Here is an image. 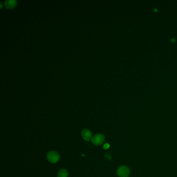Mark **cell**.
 <instances>
[{"instance_id": "3957f363", "label": "cell", "mask_w": 177, "mask_h": 177, "mask_svg": "<svg viewBox=\"0 0 177 177\" xmlns=\"http://www.w3.org/2000/svg\"><path fill=\"white\" fill-rule=\"evenodd\" d=\"M105 136L102 134H97L94 136L91 139L92 142L96 145L102 144L105 141Z\"/></svg>"}, {"instance_id": "ba28073f", "label": "cell", "mask_w": 177, "mask_h": 177, "mask_svg": "<svg viewBox=\"0 0 177 177\" xmlns=\"http://www.w3.org/2000/svg\"><path fill=\"white\" fill-rule=\"evenodd\" d=\"M109 147H110L109 144L108 143H106V144H105V145H103V149H108L109 148Z\"/></svg>"}, {"instance_id": "5b68a950", "label": "cell", "mask_w": 177, "mask_h": 177, "mask_svg": "<svg viewBox=\"0 0 177 177\" xmlns=\"http://www.w3.org/2000/svg\"><path fill=\"white\" fill-rule=\"evenodd\" d=\"M5 5L7 7V9H12L16 6L17 2L16 1H13V0H11V1H5Z\"/></svg>"}, {"instance_id": "6da1fadb", "label": "cell", "mask_w": 177, "mask_h": 177, "mask_svg": "<svg viewBox=\"0 0 177 177\" xmlns=\"http://www.w3.org/2000/svg\"><path fill=\"white\" fill-rule=\"evenodd\" d=\"M117 174L120 177H128L130 174V170L128 167L122 166L117 169Z\"/></svg>"}, {"instance_id": "8992f818", "label": "cell", "mask_w": 177, "mask_h": 177, "mask_svg": "<svg viewBox=\"0 0 177 177\" xmlns=\"http://www.w3.org/2000/svg\"><path fill=\"white\" fill-rule=\"evenodd\" d=\"M68 176V172L67 170L62 169L59 171L58 174V177H67Z\"/></svg>"}, {"instance_id": "7a4b0ae2", "label": "cell", "mask_w": 177, "mask_h": 177, "mask_svg": "<svg viewBox=\"0 0 177 177\" xmlns=\"http://www.w3.org/2000/svg\"><path fill=\"white\" fill-rule=\"evenodd\" d=\"M47 157L48 161L52 163H55L59 159V155L55 151H51L48 153Z\"/></svg>"}, {"instance_id": "52a82bcc", "label": "cell", "mask_w": 177, "mask_h": 177, "mask_svg": "<svg viewBox=\"0 0 177 177\" xmlns=\"http://www.w3.org/2000/svg\"><path fill=\"white\" fill-rule=\"evenodd\" d=\"M105 157H106V158L107 159H108L109 160H111V159H112V157H111V155L108 153H106V154L105 155Z\"/></svg>"}, {"instance_id": "277c9868", "label": "cell", "mask_w": 177, "mask_h": 177, "mask_svg": "<svg viewBox=\"0 0 177 177\" xmlns=\"http://www.w3.org/2000/svg\"><path fill=\"white\" fill-rule=\"evenodd\" d=\"M82 135L85 140L89 141L91 138L92 134L90 130L87 129H85L82 130Z\"/></svg>"}, {"instance_id": "9c48e42d", "label": "cell", "mask_w": 177, "mask_h": 177, "mask_svg": "<svg viewBox=\"0 0 177 177\" xmlns=\"http://www.w3.org/2000/svg\"><path fill=\"white\" fill-rule=\"evenodd\" d=\"M172 42H175V40L174 39V38H172V39L171 40V41Z\"/></svg>"}]
</instances>
